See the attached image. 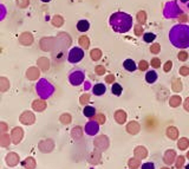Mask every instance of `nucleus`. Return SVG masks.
<instances>
[{
    "label": "nucleus",
    "mask_w": 189,
    "mask_h": 169,
    "mask_svg": "<svg viewBox=\"0 0 189 169\" xmlns=\"http://www.w3.org/2000/svg\"><path fill=\"white\" fill-rule=\"evenodd\" d=\"M110 24L113 28V31L119 32V33H124L128 32L131 28V17L129 14H124V13H113L110 18Z\"/></svg>",
    "instance_id": "nucleus-1"
},
{
    "label": "nucleus",
    "mask_w": 189,
    "mask_h": 169,
    "mask_svg": "<svg viewBox=\"0 0 189 169\" xmlns=\"http://www.w3.org/2000/svg\"><path fill=\"white\" fill-rule=\"evenodd\" d=\"M36 91H37L38 96H39L41 99H46V98H49V97L53 93L55 89H53V86L50 84L47 81L40 79V81L37 83V85H36Z\"/></svg>",
    "instance_id": "nucleus-2"
},
{
    "label": "nucleus",
    "mask_w": 189,
    "mask_h": 169,
    "mask_svg": "<svg viewBox=\"0 0 189 169\" xmlns=\"http://www.w3.org/2000/svg\"><path fill=\"white\" fill-rule=\"evenodd\" d=\"M69 81H70L71 84L75 85V86L82 84L83 81H84V72H83L82 70H79V69L72 70V71L69 74Z\"/></svg>",
    "instance_id": "nucleus-3"
},
{
    "label": "nucleus",
    "mask_w": 189,
    "mask_h": 169,
    "mask_svg": "<svg viewBox=\"0 0 189 169\" xmlns=\"http://www.w3.org/2000/svg\"><path fill=\"white\" fill-rule=\"evenodd\" d=\"M84 57V51L79 47H73L70 52H69V57H68V60L72 64H77L79 63Z\"/></svg>",
    "instance_id": "nucleus-4"
},
{
    "label": "nucleus",
    "mask_w": 189,
    "mask_h": 169,
    "mask_svg": "<svg viewBox=\"0 0 189 169\" xmlns=\"http://www.w3.org/2000/svg\"><path fill=\"white\" fill-rule=\"evenodd\" d=\"M176 157H177L176 152H175L174 149H168V150H166V153H164V155H163V161H164L166 165L172 166L173 163H175Z\"/></svg>",
    "instance_id": "nucleus-5"
},
{
    "label": "nucleus",
    "mask_w": 189,
    "mask_h": 169,
    "mask_svg": "<svg viewBox=\"0 0 189 169\" xmlns=\"http://www.w3.org/2000/svg\"><path fill=\"white\" fill-rule=\"evenodd\" d=\"M126 118H128V115H126V112L124 111V110H122V109H118V110H116L115 112H113V119L116 121V123H118V124H125V122H126Z\"/></svg>",
    "instance_id": "nucleus-6"
},
{
    "label": "nucleus",
    "mask_w": 189,
    "mask_h": 169,
    "mask_svg": "<svg viewBox=\"0 0 189 169\" xmlns=\"http://www.w3.org/2000/svg\"><path fill=\"white\" fill-rule=\"evenodd\" d=\"M141 130V125L137 121H131L126 124V131L130 134V135H137Z\"/></svg>",
    "instance_id": "nucleus-7"
},
{
    "label": "nucleus",
    "mask_w": 189,
    "mask_h": 169,
    "mask_svg": "<svg viewBox=\"0 0 189 169\" xmlns=\"http://www.w3.org/2000/svg\"><path fill=\"white\" fill-rule=\"evenodd\" d=\"M166 134H167L168 138H170V140H173V141L179 140V135H180V133H179V129H177L176 127H174V125L168 127V128H167V130H166Z\"/></svg>",
    "instance_id": "nucleus-8"
},
{
    "label": "nucleus",
    "mask_w": 189,
    "mask_h": 169,
    "mask_svg": "<svg viewBox=\"0 0 189 169\" xmlns=\"http://www.w3.org/2000/svg\"><path fill=\"white\" fill-rule=\"evenodd\" d=\"M134 155H135V157H137L140 160H143V159H145L148 156V150H147V148H144L142 146H138V147L135 148Z\"/></svg>",
    "instance_id": "nucleus-9"
},
{
    "label": "nucleus",
    "mask_w": 189,
    "mask_h": 169,
    "mask_svg": "<svg viewBox=\"0 0 189 169\" xmlns=\"http://www.w3.org/2000/svg\"><path fill=\"white\" fill-rule=\"evenodd\" d=\"M123 68H124L126 71H129V72H134L136 69H138V68H137V64H136L132 59H125V60L123 62Z\"/></svg>",
    "instance_id": "nucleus-10"
},
{
    "label": "nucleus",
    "mask_w": 189,
    "mask_h": 169,
    "mask_svg": "<svg viewBox=\"0 0 189 169\" xmlns=\"http://www.w3.org/2000/svg\"><path fill=\"white\" fill-rule=\"evenodd\" d=\"M98 123H96L94 121H91V122H89L88 124H87V127H85V131H87V134H89V135H94L97 131H98Z\"/></svg>",
    "instance_id": "nucleus-11"
},
{
    "label": "nucleus",
    "mask_w": 189,
    "mask_h": 169,
    "mask_svg": "<svg viewBox=\"0 0 189 169\" xmlns=\"http://www.w3.org/2000/svg\"><path fill=\"white\" fill-rule=\"evenodd\" d=\"M105 91H106V86L102 83H97L92 86V93L96 96H102L105 93Z\"/></svg>",
    "instance_id": "nucleus-12"
},
{
    "label": "nucleus",
    "mask_w": 189,
    "mask_h": 169,
    "mask_svg": "<svg viewBox=\"0 0 189 169\" xmlns=\"http://www.w3.org/2000/svg\"><path fill=\"white\" fill-rule=\"evenodd\" d=\"M157 78H158V76H157V72H156L155 70H150V71H148L147 75H145V81H147V83H149V84H154V83L157 81Z\"/></svg>",
    "instance_id": "nucleus-13"
},
{
    "label": "nucleus",
    "mask_w": 189,
    "mask_h": 169,
    "mask_svg": "<svg viewBox=\"0 0 189 169\" xmlns=\"http://www.w3.org/2000/svg\"><path fill=\"white\" fill-rule=\"evenodd\" d=\"M181 104H182V98H181V96L174 95V96H172V97L169 98V105H170L172 108H177V106H180Z\"/></svg>",
    "instance_id": "nucleus-14"
},
{
    "label": "nucleus",
    "mask_w": 189,
    "mask_h": 169,
    "mask_svg": "<svg viewBox=\"0 0 189 169\" xmlns=\"http://www.w3.org/2000/svg\"><path fill=\"white\" fill-rule=\"evenodd\" d=\"M89 28H90V23H89L88 20L82 19V20H79V21L77 23V30H78L79 32H87Z\"/></svg>",
    "instance_id": "nucleus-15"
},
{
    "label": "nucleus",
    "mask_w": 189,
    "mask_h": 169,
    "mask_svg": "<svg viewBox=\"0 0 189 169\" xmlns=\"http://www.w3.org/2000/svg\"><path fill=\"white\" fill-rule=\"evenodd\" d=\"M172 89H173V91H175V92H181V91H182L183 85H182V82H181L180 78H174V79L172 81Z\"/></svg>",
    "instance_id": "nucleus-16"
},
{
    "label": "nucleus",
    "mask_w": 189,
    "mask_h": 169,
    "mask_svg": "<svg viewBox=\"0 0 189 169\" xmlns=\"http://www.w3.org/2000/svg\"><path fill=\"white\" fill-rule=\"evenodd\" d=\"M128 166H129L130 169H137L142 166V162H141L140 159H137V157L134 156V157H131V159L128 161Z\"/></svg>",
    "instance_id": "nucleus-17"
},
{
    "label": "nucleus",
    "mask_w": 189,
    "mask_h": 169,
    "mask_svg": "<svg viewBox=\"0 0 189 169\" xmlns=\"http://www.w3.org/2000/svg\"><path fill=\"white\" fill-rule=\"evenodd\" d=\"M189 147V140L187 137H182L177 140V148L180 150H187Z\"/></svg>",
    "instance_id": "nucleus-18"
},
{
    "label": "nucleus",
    "mask_w": 189,
    "mask_h": 169,
    "mask_svg": "<svg viewBox=\"0 0 189 169\" xmlns=\"http://www.w3.org/2000/svg\"><path fill=\"white\" fill-rule=\"evenodd\" d=\"M83 114H84L85 117L92 118L94 115H96V109H94V106H91V105H87V106H84V109H83Z\"/></svg>",
    "instance_id": "nucleus-19"
},
{
    "label": "nucleus",
    "mask_w": 189,
    "mask_h": 169,
    "mask_svg": "<svg viewBox=\"0 0 189 169\" xmlns=\"http://www.w3.org/2000/svg\"><path fill=\"white\" fill-rule=\"evenodd\" d=\"M136 19H137L138 24L144 25V24L147 23V12H145V11H138V12H137V15H136Z\"/></svg>",
    "instance_id": "nucleus-20"
},
{
    "label": "nucleus",
    "mask_w": 189,
    "mask_h": 169,
    "mask_svg": "<svg viewBox=\"0 0 189 169\" xmlns=\"http://www.w3.org/2000/svg\"><path fill=\"white\" fill-rule=\"evenodd\" d=\"M111 92L115 95V96H121L122 92H123V87L122 85L118 84V83H112V86H111Z\"/></svg>",
    "instance_id": "nucleus-21"
},
{
    "label": "nucleus",
    "mask_w": 189,
    "mask_h": 169,
    "mask_svg": "<svg viewBox=\"0 0 189 169\" xmlns=\"http://www.w3.org/2000/svg\"><path fill=\"white\" fill-rule=\"evenodd\" d=\"M78 44L83 47V49H88L90 46V39L88 36H82L79 37V40H78Z\"/></svg>",
    "instance_id": "nucleus-22"
},
{
    "label": "nucleus",
    "mask_w": 189,
    "mask_h": 169,
    "mask_svg": "<svg viewBox=\"0 0 189 169\" xmlns=\"http://www.w3.org/2000/svg\"><path fill=\"white\" fill-rule=\"evenodd\" d=\"M102 51L99 50V49H94V50H91V52H90V57H91V59L94 60V62H97V60H99L100 58H102Z\"/></svg>",
    "instance_id": "nucleus-23"
},
{
    "label": "nucleus",
    "mask_w": 189,
    "mask_h": 169,
    "mask_svg": "<svg viewBox=\"0 0 189 169\" xmlns=\"http://www.w3.org/2000/svg\"><path fill=\"white\" fill-rule=\"evenodd\" d=\"M186 165V156L183 155H180L176 157V161H175V167L177 169H181L182 167H185Z\"/></svg>",
    "instance_id": "nucleus-24"
},
{
    "label": "nucleus",
    "mask_w": 189,
    "mask_h": 169,
    "mask_svg": "<svg viewBox=\"0 0 189 169\" xmlns=\"http://www.w3.org/2000/svg\"><path fill=\"white\" fill-rule=\"evenodd\" d=\"M91 119L94 121L96 123H98V124H104V123H105V121H106V117H105V115H104V114H96Z\"/></svg>",
    "instance_id": "nucleus-25"
},
{
    "label": "nucleus",
    "mask_w": 189,
    "mask_h": 169,
    "mask_svg": "<svg viewBox=\"0 0 189 169\" xmlns=\"http://www.w3.org/2000/svg\"><path fill=\"white\" fill-rule=\"evenodd\" d=\"M63 24H64V19H63L62 15H55V17L52 18V25H53V26L59 27V26H62Z\"/></svg>",
    "instance_id": "nucleus-26"
},
{
    "label": "nucleus",
    "mask_w": 189,
    "mask_h": 169,
    "mask_svg": "<svg viewBox=\"0 0 189 169\" xmlns=\"http://www.w3.org/2000/svg\"><path fill=\"white\" fill-rule=\"evenodd\" d=\"M155 38H156V34H154V33H151V32H147V33L143 34V40H144L145 43H149V44L154 43Z\"/></svg>",
    "instance_id": "nucleus-27"
},
{
    "label": "nucleus",
    "mask_w": 189,
    "mask_h": 169,
    "mask_svg": "<svg viewBox=\"0 0 189 169\" xmlns=\"http://www.w3.org/2000/svg\"><path fill=\"white\" fill-rule=\"evenodd\" d=\"M149 66H150V64H149L147 60H140V63L137 64V68H138V70H141V71H147V70L149 69Z\"/></svg>",
    "instance_id": "nucleus-28"
},
{
    "label": "nucleus",
    "mask_w": 189,
    "mask_h": 169,
    "mask_svg": "<svg viewBox=\"0 0 189 169\" xmlns=\"http://www.w3.org/2000/svg\"><path fill=\"white\" fill-rule=\"evenodd\" d=\"M134 32H135V36L141 37V36H143L144 28L142 27V25H141V24H137V25H135V26H134Z\"/></svg>",
    "instance_id": "nucleus-29"
},
{
    "label": "nucleus",
    "mask_w": 189,
    "mask_h": 169,
    "mask_svg": "<svg viewBox=\"0 0 189 169\" xmlns=\"http://www.w3.org/2000/svg\"><path fill=\"white\" fill-rule=\"evenodd\" d=\"M150 52L154 53V55H157L161 52V45L158 43H154L150 45Z\"/></svg>",
    "instance_id": "nucleus-30"
},
{
    "label": "nucleus",
    "mask_w": 189,
    "mask_h": 169,
    "mask_svg": "<svg viewBox=\"0 0 189 169\" xmlns=\"http://www.w3.org/2000/svg\"><path fill=\"white\" fill-rule=\"evenodd\" d=\"M150 66H153L154 69H160L161 68V59L157 57H154L150 60Z\"/></svg>",
    "instance_id": "nucleus-31"
},
{
    "label": "nucleus",
    "mask_w": 189,
    "mask_h": 169,
    "mask_svg": "<svg viewBox=\"0 0 189 169\" xmlns=\"http://www.w3.org/2000/svg\"><path fill=\"white\" fill-rule=\"evenodd\" d=\"M180 6L185 11V13L189 12V0H180Z\"/></svg>",
    "instance_id": "nucleus-32"
},
{
    "label": "nucleus",
    "mask_w": 189,
    "mask_h": 169,
    "mask_svg": "<svg viewBox=\"0 0 189 169\" xmlns=\"http://www.w3.org/2000/svg\"><path fill=\"white\" fill-rule=\"evenodd\" d=\"M94 72H96L97 76H103V75H105V66H103V65L96 66V68H94Z\"/></svg>",
    "instance_id": "nucleus-33"
},
{
    "label": "nucleus",
    "mask_w": 189,
    "mask_h": 169,
    "mask_svg": "<svg viewBox=\"0 0 189 169\" xmlns=\"http://www.w3.org/2000/svg\"><path fill=\"white\" fill-rule=\"evenodd\" d=\"M179 72H180V75H181V76H183V77L189 76V66L188 65L181 66V68H180V70H179Z\"/></svg>",
    "instance_id": "nucleus-34"
},
{
    "label": "nucleus",
    "mask_w": 189,
    "mask_h": 169,
    "mask_svg": "<svg viewBox=\"0 0 189 169\" xmlns=\"http://www.w3.org/2000/svg\"><path fill=\"white\" fill-rule=\"evenodd\" d=\"M172 69H173V62L172 60H167L164 63V65H163V71L164 72H169V71H172Z\"/></svg>",
    "instance_id": "nucleus-35"
},
{
    "label": "nucleus",
    "mask_w": 189,
    "mask_h": 169,
    "mask_svg": "<svg viewBox=\"0 0 189 169\" xmlns=\"http://www.w3.org/2000/svg\"><path fill=\"white\" fill-rule=\"evenodd\" d=\"M188 53L186 52V51H181V52H179V55H177V58H179V60H181V62H186L187 59H188Z\"/></svg>",
    "instance_id": "nucleus-36"
},
{
    "label": "nucleus",
    "mask_w": 189,
    "mask_h": 169,
    "mask_svg": "<svg viewBox=\"0 0 189 169\" xmlns=\"http://www.w3.org/2000/svg\"><path fill=\"white\" fill-rule=\"evenodd\" d=\"M141 168L142 169H155V165H154L153 162H147V163L142 165Z\"/></svg>",
    "instance_id": "nucleus-37"
},
{
    "label": "nucleus",
    "mask_w": 189,
    "mask_h": 169,
    "mask_svg": "<svg viewBox=\"0 0 189 169\" xmlns=\"http://www.w3.org/2000/svg\"><path fill=\"white\" fill-rule=\"evenodd\" d=\"M105 82H106L108 84H112V83L115 82V76H113V75H108V76L105 77Z\"/></svg>",
    "instance_id": "nucleus-38"
},
{
    "label": "nucleus",
    "mask_w": 189,
    "mask_h": 169,
    "mask_svg": "<svg viewBox=\"0 0 189 169\" xmlns=\"http://www.w3.org/2000/svg\"><path fill=\"white\" fill-rule=\"evenodd\" d=\"M189 18H187V15H186V13H183V14H181L180 17H179V21L181 23V24H183V23H186V21H188Z\"/></svg>",
    "instance_id": "nucleus-39"
},
{
    "label": "nucleus",
    "mask_w": 189,
    "mask_h": 169,
    "mask_svg": "<svg viewBox=\"0 0 189 169\" xmlns=\"http://www.w3.org/2000/svg\"><path fill=\"white\" fill-rule=\"evenodd\" d=\"M62 121L64 122V124H68V123L71 121V116H70V115H64V116L62 117Z\"/></svg>",
    "instance_id": "nucleus-40"
},
{
    "label": "nucleus",
    "mask_w": 189,
    "mask_h": 169,
    "mask_svg": "<svg viewBox=\"0 0 189 169\" xmlns=\"http://www.w3.org/2000/svg\"><path fill=\"white\" fill-rule=\"evenodd\" d=\"M89 99H90V95L87 93V95H84V96L81 98V102H82V104H85V102H89Z\"/></svg>",
    "instance_id": "nucleus-41"
},
{
    "label": "nucleus",
    "mask_w": 189,
    "mask_h": 169,
    "mask_svg": "<svg viewBox=\"0 0 189 169\" xmlns=\"http://www.w3.org/2000/svg\"><path fill=\"white\" fill-rule=\"evenodd\" d=\"M183 108H185L186 111L189 112V97H187V98L185 99V102H183Z\"/></svg>",
    "instance_id": "nucleus-42"
},
{
    "label": "nucleus",
    "mask_w": 189,
    "mask_h": 169,
    "mask_svg": "<svg viewBox=\"0 0 189 169\" xmlns=\"http://www.w3.org/2000/svg\"><path fill=\"white\" fill-rule=\"evenodd\" d=\"M40 1H41V2H50L51 0H40Z\"/></svg>",
    "instance_id": "nucleus-43"
},
{
    "label": "nucleus",
    "mask_w": 189,
    "mask_h": 169,
    "mask_svg": "<svg viewBox=\"0 0 189 169\" xmlns=\"http://www.w3.org/2000/svg\"><path fill=\"white\" fill-rule=\"evenodd\" d=\"M186 159H188V160H189V152H187V155H186Z\"/></svg>",
    "instance_id": "nucleus-44"
},
{
    "label": "nucleus",
    "mask_w": 189,
    "mask_h": 169,
    "mask_svg": "<svg viewBox=\"0 0 189 169\" xmlns=\"http://www.w3.org/2000/svg\"><path fill=\"white\" fill-rule=\"evenodd\" d=\"M161 169H170V168H169V167H162Z\"/></svg>",
    "instance_id": "nucleus-45"
},
{
    "label": "nucleus",
    "mask_w": 189,
    "mask_h": 169,
    "mask_svg": "<svg viewBox=\"0 0 189 169\" xmlns=\"http://www.w3.org/2000/svg\"><path fill=\"white\" fill-rule=\"evenodd\" d=\"M186 169H189V165H187V166H186Z\"/></svg>",
    "instance_id": "nucleus-46"
},
{
    "label": "nucleus",
    "mask_w": 189,
    "mask_h": 169,
    "mask_svg": "<svg viewBox=\"0 0 189 169\" xmlns=\"http://www.w3.org/2000/svg\"><path fill=\"white\" fill-rule=\"evenodd\" d=\"M188 21H189V19H188Z\"/></svg>",
    "instance_id": "nucleus-47"
}]
</instances>
